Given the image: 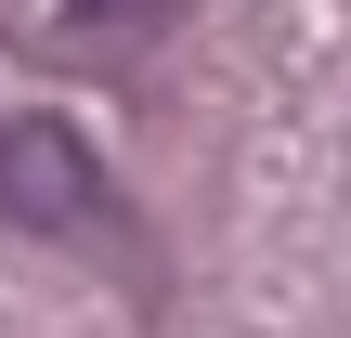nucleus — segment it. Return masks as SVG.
I'll use <instances>...</instances> for the list:
<instances>
[{
	"label": "nucleus",
	"mask_w": 351,
	"mask_h": 338,
	"mask_svg": "<svg viewBox=\"0 0 351 338\" xmlns=\"http://www.w3.org/2000/svg\"><path fill=\"white\" fill-rule=\"evenodd\" d=\"M0 221L13 234H117V195H104L91 143L65 117H13L0 130Z\"/></svg>",
	"instance_id": "f257e3e1"
},
{
	"label": "nucleus",
	"mask_w": 351,
	"mask_h": 338,
	"mask_svg": "<svg viewBox=\"0 0 351 338\" xmlns=\"http://www.w3.org/2000/svg\"><path fill=\"white\" fill-rule=\"evenodd\" d=\"M143 13H169V0H52V13H39V39H26V52H78V39H91V26H143Z\"/></svg>",
	"instance_id": "f03ea898"
}]
</instances>
